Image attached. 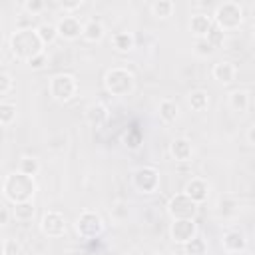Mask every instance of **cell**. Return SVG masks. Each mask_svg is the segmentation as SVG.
Returning a JSON list of instances; mask_svg holds the SVG:
<instances>
[{
	"mask_svg": "<svg viewBox=\"0 0 255 255\" xmlns=\"http://www.w3.org/2000/svg\"><path fill=\"white\" fill-rule=\"evenodd\" d=\"M104 90L110 94V96H116V98H126V96H131L133 90H135V76L131 70L128 68H110L104 76Z\"/></svg>",
	"mask_w": 255,
	"mask_h": 255,
	"instance_id": "3",
	"label": "cell"
},
{
	"mask_svg": "<svg viewBox=\"0 0 255 255\" xmlns=\"http://www.w3.org/2000/svg\"><path fill=\"white\" fill-rule=\"evenodd\" d=\"M249 102H251V98H249V92H247V90H233V92L227 96L229 108H231L233 112H237V114H245V112L249 110Z\"/></svg>",
	"mask_w": 255,
	"mask_h": 255,
	"instance_id": "20",
	"label": "cell"
},
{
	"mask_svg": "<svg viewBox=\"0 0 255 255\" xmlns=\"http://www.w3.org/2000/svg\"><path fill=\"white\" fill-rule=\"evenodd\" d=\"M159 169H155L153 165H141L131 173V185L135 187V191L143 193V195H151L159 189Z\"/></svg>",
	"mask_w": 255,
	"mask_h": 255,
	"instance_id": "7",
	"label": "cell"
},
{
	"mask_svg": "<svg viewBox=\"0 0 255 255\" xmlns=\"http://www.w3.org/2000/svg\"><path fill=\"white\" fill-rule=\"evenodd\" d=\"M18 108L12 102H0V126H12L16 122Z\"/></svg>",
	"mask_w": 255,
	"mask_h": 255,
	"instance_id": "28",
	"label": "cell"
},
{
	"mask_svg": "<svg viewBox=\"0 0 255 255\" xmlns=\"http://www.w3.org/2000/svg\"><path fill=\"white\" fill-rule=\"evenodd\" d=\"M197 209H199V205L193 199H189L183 191L171 195L167 201V213L171 219H195Z\"/></svg>",
	"mask_w": 255,
	"mask_h": 255,
	"instance_id": "8",
	"label": "cell"
},
{
	"mask_svg": "<svg viewBox=\"0 0 255 255\" xmlns=\"http://www.w3.org/2000/svg\"><path fill=\"white\" fill-rule=\"evenodd\" d=\"M28 28H34V16H28L26 12H22L16 18V30H28Z\"/></svg>",
	"mask_w": 255,
	"mask_h": 255,
	"instance_id": "34",
	"label": "cell"
},
{
	"mask_svg": "<svg viewBox=\"0 0 255 255\" xmlns=\"http://www.w3.org/2000/svg\"><path fill=\"white\" fill-rule=\"evenodd\" d=\"M10 217H12V213L6 209V207H0V227H4V225H8V221H10Z\"/></svg>",
	"mask_w": 255,
	"mask_h": 255,
	"instance_id": "40",
	"label": "cell"
},
{
	"mask_svg": "<svg viewBox=\"0 0 255 255\" xmlns=\"http://www.w3.org/2000/svg\"><path fill=\"white\" fill-rule=\"evenodd\" d=\"M36 34L40 38V42L46 46L54 44L58 40V32H56V24H48V22H42L40 26H36Z\"/></svg>",
	"mask_w": 255,
	"mask_h": 255,
	"instance_id": "26",
	"label": "cell"
},
{
	"mask_svg": "<svg viewBox=\"0 0 255 255\" xmlns=\"http://www.w3.org/2000/svg\"><path fill=\"white\" fill-rule=\"evenodd\" d=\"M112 46L116 52L120 54H128L135 48V38L129 34V32H116L112 36Z\"/></svg>",
	"mask_w": 255,
	"mask_h": 255,
	"instance_id": "22",
	"label": "cell"
},
{
	"mask_svg": "<svg viewBox=\"0 0 255 255\" xmlns=\"http://www.w3.org/2000/svg\"><path fill=\"white\" fill-rule=\"evenodd\" d=\"M221 247L225 253H241L247 249V237L237 229H229L221 237Z\"/></svg>",
	"mask_w": 255,
	"mask_h": 255,
	"instance_id": "14",
	"label": "cell"
},
{
	"mask_svg": "<svg viewBox=\"0 0 255 255\" xmlns=\"http://www.w3.org/2000/svg\"><path fill=\"white\" fill-rule=\"evenodd\" d=\"M211 76H213L215 82L227 86V84L235 82V78H237V68L233 66V62L221 60V62L213 64V68H211Z\"/></svg>",
	"mask_w": 255,
	"mask_h": 255,
	"instance_id": "15",
	"label": "cell"
},
{
	"mask_svg": "<svg viewBox=\"0 0 255 255\" xmlns=\"http://www.w3.org/2000/svg\"><path fill=\"white\" fill-rule=\"evenodd\" d=\"M124 255H141L139 251H135V249H131V251H128V253H124Z\"/></svg>",
	"mask_w": 255,
	"mask_h": 255,
	"instance_id": "41",
	"label": "cell"
},
{
	"mask_svg": "<svg viewBox=\"0 0 255 255\" xmlns=\"http://www.w3.org/2000/svg\"><path fill=\"white\" fill-rule=\"evenodd\" d=\"M225 255H247V251H241V253H225Z\"/></svg>",
	"mask_w": 255,
	"mask_h": 255,
	"instance_id": "42",
	"label": "cell"
},
{
	"mask_svg": "<svg viewBox=\"0 0 255 255\" xmlns=\"http://www.w3.org/2000/svg\"><path fill=\"white\" fill-rule=\"evenodd\" d=\"M76 233L82 237V239H96L102 235L104 231V219L98 211L94 209H84L78 217H76Z\"/></svg>",
	"mask_w": 255,
	"mask_h": 255,
	"instance_id": "6",
	"label": "cell"
},
{
	"mask_svg": "<svg viewBox=\"0 0 255 255\" xmlns=\"http://www.w3.org/2000/svg\"><path fill=\"white\" fill-rule=\"evenodd\" d=\"M181 247H183V255H205L207 253V241L199 233L187 243H183Z\"/></svg>",
	"mask_w": 255,
	"mask_h": 255,
	"instance_id": "27",
	"label": "cell"
},
{
	"mask_svg": "<svg viewBox=\"0 0 255 255\" xmlns=\"http://www.w3.org/2000/svg\"><path fill=\"white\" fill-rule=\"evenodd\" d=\"M124 141H126V145L128 147H131V149H135V147H139V143H141V135H139V131H128L126 135H124Z\"/></svg>",
	"mask_w": 255,
	"mask_h": 255,
	"instance_id": "36",
	"label": "cell"
},
{
	"mask_svg": "<svg viewBox=\"0 0 255 255\" xmlns=\"http://www.w3.org/2000/svg\"><path fill=\"white\" fill-rule=\"evenodd\" d=\"M104 36H106V26H104L102 20H98V18H90L88 22L82 24V38H84L86 42L96 44V42H102Z\"/></svg>",
	"mask_w": 255,
	"mask_h": 255,
	"instance_id": "17",
	"label": "cell"
},
{
	"mask_svg": "<svg viewBox=\"0 0 255 255\" xmlns=\"http://www.w3.org/2000/svg\"><path fill=\"white\" fill-rule=\"evenodd\" d=\"M48 92L56 102L68 104L78 94V80L72 74H56L48 82Z\"/></svg>",
	"mask_w": 255,
	"mask_h": 255,
	"instance_id": "5",
	"label": "cell"
},
{
	"mask_svg": "<svg viewBox=\"0 0 255 255\" xmlns=\"http://www.w3.org/2000/svg\"><path fill=\"white\" fill-rule=\"evenodd\" d=\"M169 155L175 159V161H189L193 157V143L191 139L187 137H173L171 143H169Z\"/></svg>",
	"mask_w": 255,
	"mask_h": 255,
	"instance_id": "13",
	"label": "cell"
},
{
	"mask_svg": "<svg viewBox=\"0 0 255 255\" xmlns=\"http://www.w3.org/2000/svg\"><path fill=\"white\" fill-rule=\"evenodd\" d=\"M149 10H151V14H153L157 20H167V18L173 16L175 2H171V0H155V2H151Z\"/></svg>",
	"mask_w": 255,
	"mask_h": 255,
	"instance_id": "24",
	"label": "cell"
},
{
	"mask_svg": "<svg viewBox=\"0 0 255 255\" xmlns=\"http://www.w3.org/2000/svg\"><path fill=\"white\" fill-rule=\"evenodd\" d=\"M199 233L195 219H171L169 225V239L177 245L187 243L189 239H193Z\"/></svg>",
	"mask_w": 255,
	"mask_h": 255,
	"instance_id": "10",
	"label": "cell"
},
{
	"mask_svg": "<svg viewBox=\"0 0 255 255\" xmlns=\"http://www.w3.org/2000/svg\"><path fill=\"white\" fill-rule=\"evenodd\" d=\"M2 245H4V255H20V251H22L20 243L14 239H6V241H2Z\"/></svg>",
	"mask_w": 255,
	"mask_h": 255,
	"instance_id": "37",
	"label": "cell"
},
{
	"mask_svg": "<svg viewBox=\"0 0 255 255\" xmlns=\"http://www.w3.org/2000/svg\"><path fill=\"white\" fill-rule=\"evenodd\" d=\"M12 88H14V80H12V76L6 74V72H0V96L10 94Z\"/></svg>",
	"mask_w": 255,
	"mask_h": 255,
	"instance_id": "33",
	"label": "cell"
},
{
	"mask_svg": "<svg viewBox=\"0 0 255 255\" xmlns=\"http://www.w3.org/2000/svg\"><path fill=\"white\" fill-rule=\"evenodd\" d=\"M205 40L217 50V48H221L223 44H225V32H221L219 28H215V26H211V30L207 32V36H205Z\"/></svg>",
	"mask_w": 255,
	"mask_h": 255,
	"instance_id": "31",
	"label": "cell"
},
{
	"mask_svg": "<svg viewBox=\"0 0 255 255\" xmlns=\"http://www.w3.org/2000/svg\"><path fill=\"white\" fill-rule=\"evenodd\" d=\"M22 10L28 14V16H38V14H42L44 10H46V2L44 0H26L24 4H22Z\"/></svg>",
	"mask_w": 255,
	"mask_h": 255,
	"instance_id": "30",
	"label": "cell"
},
{
	"mask_svg": "<svg viewBox=\"0 0 255 255\" xmlns=\"http://www.w3.org/2000/svg\"><path fill=\"white\" fill-rule=\"evenodd\" d=\"M40 169H42V163H40V159L34 157V155H24V157L20 159V163H18V171L24 173V175H28V177H34V179H36V175L40 173Z\"/></svg>",
	"mask_w": 255,
	"mask_h": 255,
	"instance_id": "25",
	"label": "cell"
},
{
	"mask_svg": "<svg viewBox=\"0 0 255 255\" xmlns=\"http://www.w3.org/2000/svg\"><path fill=\"white\" fill-rule=\"evenodd\" d=\"M108 118H110V112L102 102H94L86 108V122L92 128H102L108 122Z\"/></svg>",
	"mask_w": 255,
	"mask_h": 255,
	"instance_id": "18",
	"label": "cell"
},
{
	"mask_svg": "<svg viewBox=\"0 0 255 255\" xmlns=\"http://www.w3.org/2000/svg\"><path fill=\"white\" fill-rule=\"evenodd\" d=\"M10 52L14 58L28 62L30 58L38 56L44 52V44L40 42L36 28H28V30H14L10 36Z\"/></svg>",
	"mask_w": 255,
	"mask_h": 255,
	"instance_id": "2",
	"label": "cell"
},
{
	"mask_svg": "<svg viewBox=\"0 0 255 255\" xmlns=\"http://www.w3.org/2000/svg\"><path fill=\"white\" fill-rule=\"evenodd\" d=\"M157 114L163 124H173L179 118V106L173 100H161L157 106Z\"/></svg>",
	"mask_w": 255,
	"mask_h": 255,
	"instance_id": "21",
	"label": "cell"
},
{
	"mask_svg": "<svg viewBox=\"0 0 255 255\" xmlns=\"http://www.w3.org/2000/svg\"><path fill=\"white\" fill-rule=\"evenodd\" d=\"M245 139H247V145H255V126L251 124L245 131Z\"/></svg>",
	"mask_w": 255,
	"mask_h": 255,
	"instance_id": "39",
	"label": "cell"
},
{
	"mask_svg": "<svg viewBox=\"0 0 255 255\" xmlns=\"http://www.w3.org/2000/svg\"><path fill=\"white\" fill-rule=\"evenodd\" d=\"M56 32H58V38H64L68 42H74L82 36V22L80 18L76 16H62L58 22H56Z\"/></svg>",
	"mask_w": 255,
	"mask_h": 255,
	"instance_id": "11",
	"label": "cell"
},
{
	"mask_svg": "<svg viewBox=\"0 0 255 255\" xmlns=\"http://www.w3.org/2000/svg\"><path fill=\"white\" fill-rule=\"evenodd\" d=\"M128 215H129V205H128L126 201H116V203L112 205V217H114L116 221H124Z\"/></svg>",
	"mask_w": 255,
	"mask_h": 255,
	"instance_id": "32",
	"label": "cell"
},
{
	"mask_svg": "<svg viewBox=\"0 0 255 255\" xmlns=\"http://www.w3.org/2000/svg\"><path fill=\"white\" fill-rule=\"evenodd\" d=\"M0 189H2V195L10 203H20V201H32L38 191V185L34 177H28L16 169L4 175Z\"/></svg>",
	"mask_w": 255,
	"mask_h": 255,
	"instance_id": "1",
	"label": "cell"
},
{
	"mask_svg": "<svg viewBox=\"0 0 255 255\" xmlns=\"http://www.w3.org/2000/svg\"><path fill=\"white\" fill-rule=\"evenodd\" d=\"M209 191H211V185H209V181L203 179V177H191V179L185 183V187H183V193H185L189 199H193L197 205L203 203V201H207Z\"/></svg>",
	"mask_w": 255,
	"mask_h": 255,
	"instance_id": "12",
	"label": "cell"
},
{
	"mask_svg": "<svg viewBox=\"0 0 255 255\" xmlns=\"http://www.w3.org/2000/svg\"><path fill=\"white\" fill-rule=\"evenodd\" d=\"M26 64H28L32 70H42V68H46V64H48V56H46V52H42V54L30 58Z\"/></svg>",
	"mask_w": 255,
	"mask_h": 255,
	"instance_id": "35",
	"label": "cell"
},
{
	"mask_svg": "<svg viewBox=\"0 0 255 255\" xmlns=\"http://www.w3.org/2000/svg\"><path fill=\"white\" fill-rule=\"evenodd\" d=\"M193 52H195L197 56H201V58H209V56L215 54V48H213L205 38H197V40L193 42Z\"/></svg>",
	"mask_w": 255,
	"mask_h": 255,
	"instance_id": "29",
	"label": "cell"
},
{
	"mask_svg": "<svg viewBox=\"0 0 255 255\" xmlns=\"http://www.w3.org/2000/svg\"><path fill=\"white\" fill-rule=\"evenodd\" d=\"M187 106L193 112H205L209 106V96L205 90H191L187 94Z\"/></svg>",
	"mask_w": 255,
	"mask_h": 255,
	"instance_id": "23",
	"label": "cell"
},
{
	"mask_svg": "<svg viewBox=\"0 0 255 255\" xmlns=\"http://www.w3.org/2000/svg\"><path fill=\"white\" fill-rule=\"evenodd\" d=\"M211 26H213L211 16L201 14V12L193 14V16L189 18V22H187V28H189V32H191V36H193L195 40H197V38H205L207 32L211 30Z\"/></svg>",
	"mask_w": 255,
	"mask_h": 255,
	"instance_id": "16",
	"label": "cell"
},
{
	"mask_svg": "<svg viewBox=\"0 0 255 255\" xmlns=\"http://www.w3.org/2000/svg\"><path fill=\"white\" fill-rule=\"evenodd\" d=\"M12 217L20 223H28L34 219L36 215V205H34V199L32 201H20V203H12Z\"/></svg>",
	"mask_w": 255,
	"mask_h": 255,
	"instance_id": "19",
	"label": "cell"
},
{
	"mask_svg": "<svg viewBox=\"0 0 255 255\" xmlns=\"http://www.w3.org/2000/svg\"><path fill=\"white\" fill-rule=\"evenodd\" d=\"M82 0H60L58 2V6L64 10V12H74V10H78V8H82Z\"/></svg>",
	"mask_w": 255,
	"mask_h": 255,
	"instance_id": "38",
	"label": "cell"
},
{
	"mask_svg": "<svg viewBox=\"0 0 255 255\" xmlns=\"http://www.w3.org/2000/svg\"><path fill=\"white\" fill-rule=\"evenodd\" d=\"M40 231L50 237V239H58V237H64L66 231H68V221L64 217V213L56 211V209H50L42 215L40 219Z\"/></svg>",
	"mask_w": 255,
	"mask_h": 255,
	"instance_id": "9",
	"label": "cell"
},
{
	"mask_svg": "<svg viewBox=\"0 0 255 255\" xmlns=\"http://www.w3.org/2000/svg\"><path fill=\"white\" fill-rule=\"evenodd\" d=\"M245 20V10L239 2H233V0H227V2H221L215 6V12H213V26L219 28L221 32H233V30H239L241 24Z\"/></svg>",
	"mask_w": 255,
	"mask_h": 255,
	"instance_id": "4",
	"label": "cell"
}]
</instances>
